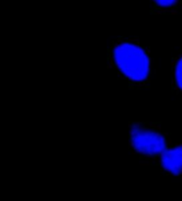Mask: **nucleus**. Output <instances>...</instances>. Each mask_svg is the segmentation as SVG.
I'll list each match as a JSON object with an SVG mask.
<instances>
[{
  "mask_svg": "<svg viewBox=\"0 0 182 201\" xmlns=\"http://www.w3.org/2000/svg\"><path fill=\"white\" fill-rule=\"evenodd\" d=\"M116 67L124 76L134 82L145 80L150 72V60L146 52L133 43L119 44L114 50Z\"/></svg>",
  "mask_w": 182,
  "mask_h": 201,
  "instance_id": "1",
  "label": "nucleus"
},
{
  "mask_svg": "<svg viewBox=\"0 0 182 201\" xmlns=\"http://www.w3.org/2000/svg\"><path fill=\"white\" fill-rule=\"evenodd\" d=\"M130 141L136 151L144 155L162 154L167 148L164 137L160 133L143 126L134 125L130 130Z\"/></svg>",
  "mask_w": 182,
  "mask_h": 201,
  "instance_id": "2",
  "label": "nucleus"
},
{
  "mask_svg": "<svg viewBox=\"0 0 182 201\" xmlns=\"http://www.w3.org/2000/svg\"><path fill=\"white\" fill-rule=\"evenodd\" d=\"M161 163L164 170L172 175L182 173V145L166 148L161 154Z\"/></svg>",
  "mask_w": 182,
  "mask_h": 201,
  "instance_id": "3",
  "label": "nucleus"
},
{
  "mask_svg": "<svg viewBox=\"0 0 182 201\" xmlns=\"http://www.w3.org/2000/svg\"><path fill=\"white\" fill-rule=\"evenodd\" d=\"M175 80L178 87L182 89V57L178 60L175 68Z\"/></svg>",
  "mask_w": 182,
  "mask_h": 201,
  "instance_id": "4",
  "label": "nucleus"
},
{
  "mask_svg": "<svg viewBox=\"0 0 182 201\" xmlns=\"http://www.w3.org/2000/svg\"><path fill=\"white\" fill-rule=\"evenodd\" d=\"M155 3L158 4L161 7H170L174 5L177 0H154Z\"/></svg>",
  "mask_w": 182,
  "mask_h": 201,
  "instance_id": "5",
  "label": "nucleus"
}]
</instances>
